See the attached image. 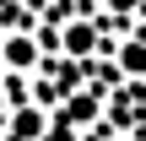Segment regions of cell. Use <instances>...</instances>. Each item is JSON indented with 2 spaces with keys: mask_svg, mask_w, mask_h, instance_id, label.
I'll return each instance as SVG.
<instances>
[{
  "mask_svg": "<svg viewBox=\"0 0 146 141\" xmlns=\"http://www.w3.org/2000/svg\"><path fill=\"white\" fill-rule=\"evenodd\" d=\"M125 65H130V71H146V49H130V54H125Z\"/></svg>",
  "mask_w": 146,
  "mask_h": 141,
  "instance_id": "obj_1",
  "label": "cell"
}]
</instances>
